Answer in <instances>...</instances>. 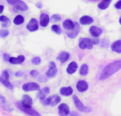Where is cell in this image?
I'll return each mask as SVG.
<instances>
[{
	"label": "cell",
	"mask_w": 121,
	"mask_h": 116,
	"mask_svg": "<svg viewBox=\"0 0 121 116\" xmlns=\"http://www.w3.org/2000/svg\"><path fill=\"white\" fill-rule=\"evenodd\" d=\"M89 73V66L86 64H83L80 68L79 74L82 76H86Z\"/></svg>",
	"instance_id": "obj_27"
},
{
	"label": "cell",
	"mask_w": 121,
	"mask_h": 116,
	"mask_svg": "<svg viewBox=\"0 0 121 116\" xmlns=\"http://www.w3.org/2000/svg\"><path fill=\"white\" fill-rule=\"evenodd\" d=\"M79 31H80L79 25L78 23H75V27L69 32H67V35L70 38H75L78 35Z\"/></svg>",
	"instance_id": "obj_13"
},
{
	"label": "cell",
	"mask_w": 121,
	"mask_h": 116,
	"mask_svg": "<svg viewBox=\"0 0 121 116\" xmlns=\"http://www.w3.org/2000/svg\"><path fill=\"white\" fill-rule=\"evenodd\" d=\"M73 100H74V103L75 106L77 107V108L81 111V112H84V113H89L91 111V108L89 107H86L84 106V104L81 102V101L79 100V99L77 96H73Z\"/></svg>",
	"instance_id": "obj_7"
},
{
	"label": "cell",
	"mask_w": 121,
	"mask_h": 116,
	"mask_svg": "<svg viewBox=\"0 0 121 116\" xmlns=\"http://www.w3.org/2000/svg\"><path fill=\"white\" fill-rule=\"evenodd\" d=\"M94 22L93 18L89 16H83L79 19V23L82 25H89Z\"/></svg>",
	"instance_id": "obj_22"
},
{
	"label": "cell",
	"mask_w": 121,
	"mask_h": 116,
	"mask_svg": "<svg viewBox=\"0 0 121 116\" xmlns=\"http://www.w3.org/2000/svg\"><path fill=\"white\" fill-rule=\"evenodd\" d=\"M35 6H36V7H37V8L40 9V8H42L43 4H42V3H41V2H38V3H36Z\"/></svg>",
	"instance_id": "obj_41"
},
{
	"label": "cell",
	"mask_w": 121,
	"mask_h": 116,
	"mask_svg": "<svg viewBox=\"0 0 121 116\" xmlns=\"http://www.w3.org/2000/svg\"><path fill=\"white\" fill-rule=\"evenodd\" d=\"M101 47L103 48H107L109 47V40L108 39H103L101 41Z\"/></svg>",
	"instance_id": "obj_31"
},
{
	"label": "cell",
	"mask_w": 121,
	"mask_h": 116,
	"mask_svg": "<svg viewBox=\"0 0 121 116\" xmlns=\"http://www.w3.org/2000/svg\"><path fill=\"white\" fill-rule=\"evenodd\" d=\"M10 57H10V55H9V54L5 53V54L3 55V58H4V60L5 62H9Z\"/></svg>",
	"instance_id": "obj_37"
},
{
	"label": "cell",
	"mask_w": 121,
	"mask_h": 116,
	"mask_svg": "<svg viewBox=\"0 0 121 116\" xmlns=\"http://www.w3.org/2000/svg\"><path fill=\"white\" fill-rule=\"evenodd\" d=\"M7 3L11 6H13L14 8L19 11H25L28 9V5L21 0H6Z\"/></svg>",
	"instance_id": "obj_2"
},
{
	"label": "cell",
	"mask_w": 121,
	"mask_h": 116,
	"mask_svg": "<svg viewBox=\"0 0 121 116\" xmlns=\"http://www.w3.org/2000/svg\"><path fill=\"white\" fill-rule=\"evenodd\" d=\"M121 69V60H116L108 64L102 70L99 79L101 81L106 80L111 77L113 74L118 72Z\"/></svg>",
	"instance_id": "obj_1"
},
{
	"label": "cell",
	"mask_w": 121,
	"mask_h": 116,
	"mask_svg": "<svg viewBox=\"0 0 121 116\" xmlns=\"http://www.w3.org/2000/svg\"><path fill=\"white\" fill-rule=\"evenodd\" d=\"M38 81H39L40 82H43V83L47 82H48V78L45 77V76H40V77L38 78Z\"/></svg>",
	"instance_id": "obj_35"
},
{
	"label": "cell",
	"mask_w": 121,
	"mask_h": 116,
	"mask_svg": "<svg viewBox=\"0 0 121 116\" xmlns=\"http://www.w3.org/2000/svg\"><path fill=\"white\" fill-rule=\"evenodd\" d=\"M69 108L66 103H62L58 107V113L60 116H67L69 114Z\"/></svg>",
	"instance_id": "obj_12"
},
{
	"label": "cell",
	"mask_w": 121,
	"mask_h": 116,
	"mask_svg": "<svg viewBox=\"0 0 121 116\" xmlns=\"http://www.w3.org/2000/svg\"><path fill=\"white\" fill-rule=\"evenodd\" d=\"M9 31L7 29H3L0 31V37L1 38H6L9 35Z\"/></svg>",
	"instance_id": "obj_32"
},
{
	"label": "cell",
	"mask_w": 121,
	"mask_h": 116,
	"mask_svg": "<svg viewBox=\"0 0 121 116\" xmlns=\"http://www.w3.org/2000/svg\"><path fill=\"white\" fill-rule=\"evenodd\" d=\"M32 104H33L32 99L28 95H23L21 103H18L17 106L18 108L28 109V108H31Z\"/></svg>",
	"instance_id": "obj_3"
},
{
	"label": "cell",
	"mask_w": 121,
	"mask_h": 116,
	"mask_svg": "<svg viewBox=\"0 0 121 116\" xmlns=\"http://www.w3.org/2000/svg\"><path fill=\"white\" fill-rule=\"evenodd\" d=\"M91 1H94V0H91Z\"/></svg>",
	"instance_id": "obj_45"
},
{
	"label": "cell",
	"mask_w": 121,
	"mask_h": 116,
	"mask_svg": "<svg viewBox=\"0 0 121 116\" xmlns=\"http://www.w3.org/2000/svg\"><path fill=\"white\" fill-rule=\"evenodd\" d=\"M52 20L54 22H57L61 20V16L59 14H54L52 16Z\"/></svg>",
	"instance_id": "obj_33"
},
{
	"label": "cell",
	"mask_w": 121,
	"mask_h": 116,
	"mask_svg": "<svg viewBox=\"0 0 121 116\" xmlns=\"http://www.w3.org/2000/svg\"><path fill=\"white\" fill-rule=\"evenodd\" d=\"M111 3V0H103L99 4L98 7L101 10H104L108 7Z\"/></svg>",
	"instance_id": "obj_26"
},
{
	"label": "cell",
	"mask_w": 121,
	"mask_h": 116,
	"mask_svg": "<svg viewBox=\"0 0 121 116\" xmlns=\"http://www.w3.org/2000/svg\"><path fill=\"white\" fill-rule=\"evenodd\" d=\"M52 30L57 35H60L62 33V29L57 25H52Z\"/></svg>",
	"instance_id": "obj_29"
},
{
	"label": "cell",
	"mask_w": 121,
	"mask_h": 116,
	"mask_svg": "<svg viewBox=\"0 0 121 116\" xmlns=\"http://www.w3.org/2000/svg\"><path fill=\"white\" fill-rule=\"evenodd\" d=\"M23 72H21V71H19V72H16L15 73V76L16 77H22V76H23Z\"/></svg>",
	"instance_id": "obj_38"
},
{
	"label": "cell",
	"mask_w": 121,
	"mask_h": 116,
	"mask_svg": "<svg viewBox=\"0 0 121 116\" xmlns=\"http://www.w3.org/2000/svg\"><path fill=\"white\" fill-rule=\"evenodd\" d=\"M60 101H61V98L58 95H53V96H49L47 99H45L42 103L46 106H55L57 103H59L60 102Z\"/></svg>",
	"instance_id": "obj_6"
},
{
	"label": "cell",
	"mask_w": 121,
	"mask_h": 116,
	"mask_svg": "<svg viewBox=\"0 0 121 116\" xmlns=\"http://www.w3.org/2000/svg\"><path fill=\"white\" fill-rule=\"evenodd\" d=\"M50 93V89L48 87H45L41 90H39V92L38 94V98L43 102L45 99L46 96L49 94Z\"/></svg>",
	"instance_id": "obj_15"
},
{
	"label": "cell",
	"mask_w": 121,
	"mask_h": 116,
	"mask_svg": "<svg viewBox=\"0 0 121 116\" xmlns=\"http://www.w3.org/2000/svg\"><path fill=\"white\" fill-rule=\"evenodd\" d=\"M26 28L30 32L36 31L38 29V22L35 18H31L26 25Z\"/></svg>",
	"instance_id": "obj_11"
},
{
	"label": "cell",
	"mask_w": 121,
	"mask_h": 116,
	"mask_svg": "<svg viewBox=\"0 0 121 116\" xmlns=\"http://www.w3.org/2000/svg\"><path fill=\"white\" fill-rule=\"evenodd\" d=\"M89 32L91 33V35L94 37V38H98L99 36H100L101 35V33H103V30L100 28H98L96 26H91L89 29Z\"/></svg>",
	"instance_id": "obj_18"
},
{
	"label": "cell",
	"mask_w": 121,
	"mask_h": 116,
	"mask_svg": "<svg viewBox=\"0 0 121 116\" xmlns=\"http://www.w3.org/2000/svg\"><path fill=\"white\" fill-rule=\"evenodd\" d=\"M70 116H81L77 112H74V111H72V112H69V114Z\"/></svg>",
	"instance_id": "obj_40"
},
{
	"label": "cell",
	"mask_w": 121,
	"mask_h": 116,
	"mask_svg": "<svg viewBox=\"0 0 121 116\" xmlns=\"http://www.w3.org/2000/svg\"><path fill=\"white\" fill-rule=\"evenodd\" d=\"M30 74L33 78H37L39 76V72L37 70H31L30 72Z\"/></svg>",
	"instance_id": "obj_34"
},
{
	"label": "cell",
	"mask_w": 121,
	"mask_h": 116,
	"mask_svg": "<svg viewBox=\"0 0 121 116\" xmlns=\"http://www.w3.org/2000/svg\"><path fill=\"white\" fill-rule=\"evenodd\" d=\"M115 7L118 9H121V0H119L116 4H115Z\"/></svg>",
	"instance_id": "obj_39"
},
{
	"label": "cell",
	"mask_w": 121,
	"mask_h": 116,
	"mask_svg": "<svg viewBox=\"0 0 121 116\" xmlns=\"http://www.w3.org/2000/svg\"><path fill=\"white\" fill-rule=\"evenodd\" d=\"M10 21V19L8 17H6L5 16H0V21H1V22H6V21Z\"/></svg>",
	"instance_id": "obj_36"
},
{
	"label": "cell",
	"mask_w": 121,
	"mask_h": 116,
	"mask_svg": "<svg viewBox=\"0 0 121 116\" xmlns=\"http://www.w3.org/2000/svg\"><path fill=\"white\" fill-rule=\"evenodd\" d=\"M20 110H21L23 112H24L25 113L29 115L30 116H40V115L35 110L32 109V108H28V109H23V108H19Z\"/></svg>",
	"instance_id": "obj_25"
},
{
	"label": "cell",
	"mask_w": 121,
	"mask_h": 116,
	"mask_svg": "<svg viewBox=\"0 0 121 116\" xmlns=\"http://www.w3.org/2000/svg\"><path fill=\"white\" fill-rule=\"evenodd\" d=\"M77 67H78V65H77V63L75 62H72L67 67V72L69 74H74L77 69Z\"/></svg>",
	"instance_id": "obj_23"
},
{
	"label": "cell",
	"mask_w": 121,
	"mask_h": 116,
	"mask_svg": "<svg viewBox=\"0 0 121 116\" xmlns=\"http://www.w3.org/2000/svg\"><path fill=\"white\" fill-rule=\"evenodd\" d=\"M41 62V59L40 57H34L31 60V63L34 65H38Z\"/></svg>",
	"instance_id": "obj_30"
},
{
	"label": "cell",
	"mask_w": 121,
	"mask_h": 116,
	"mask_svg": "<svg viewBox=\"0 0 121 116\" xmlns=\"http://www.w3.org/2000/svg\"><path fill=\"white\" fill-rule=\"evenodd\" d=\"M62 25L65 29L67 30H72L75 27V23H74L70 19H66L65 21H64L62 23Z\"/></svg>",
	"instance_id": "obj_20"
},
{
	"label": "cell",
	"mask_w": 121,
	"mask_h": 116,
	"mask_svg": "<svg viewBox=\"0 0 121 116\" xmlns=\"http://www.w3.org/2000/svg\"><path fill=\"white\" fill-rule=\"evenodd\" d=\"M69 54L65 51H62L57 57V60H59L61 63L66 62L69 60Z\"/></svg>",
	"instance_id": "obj_19"
},
{
	"label": "cell",
	"mask_w": 121,
	"mask_h": 116,
	"mask_svg": "<svg viewBox=\"0 0 121 116\" xmlns=\"http://www.w3.org/2000/svg\"><path fill=\"white\" fill-rule=\"evenodd\" d=\"M112 51L116 53H121V40H118L113 43L111 46Z\"/></svg>",
	"instance_id": "obj_21"
},
{
	"label": "cell",
	"mask_w": 121,
	"mask_h": 116,
	"mask_svg": "<svg viewBox=\"0 0 121 116\" xmlns=\"http://www.w3.org/2000/svg\"><path fill=\"white\" fill-rule=\"evenodd\" d=\"M79 46L80 49L84 50H91L94 47V43L92 42V40L88 38H83L79 40Z\"/></svg>",
	"instance_id": "obj_4"
},
{
	"label": "cell",
	"mask_w": 121,
	"mask_h": 116,
	"mask_svg": "<svg viewBox=\"0 0 121 116\" xmlns=\"http://www.w3.org/2000/svg\"><path fill=\"white\" fill-rule=\"evenodd\" d=\"M92 42H93V43L95 44V45H97V44L99 43V40H97V39H93V40H92Z\"/></svg>",
	"instance_id": "obj_42"
},
{
	"label": "cell",
	"mask_w": 121,
	"mask_h": 116,
	"mask_svg": "<svg viewBox=\"0 0 121 116\" xmlns=\"http://www.w3.org/2000/svg\"><path fill=\"white\" fill-rule=\"evenodd\" d=\"M25 61V57L23 55H19L17 57H11L9 62L12 64H21Z\"/></svg>",
	"instance_id": "obj_16"
},
{
	"label": "cell",
	"mask_w": 121,
	"mask_h": 116,
	"mask_svg": "<svg viewBox=\"0 0 121 116\" xmlns=\"http://www.w3.org/2000/svg\"><path fill=\"white\" fill-rule=\"evenodd\" d=\"M50 21V17L47 13H43L40 16V24L42 27H46Z\"/></svg>",
	"instance_id": "obj_17"
},
{
	"label": "cell",
	"mask_w": 121,
	"mask_h": 116,
	"mask_svg": "<svg viewBox=\"0 0 121 116\" xmlns=\"http://www.w3.org/2000/svg\"><path fill=\"white\" fill-rule=\"evenodd\" d=\"M119 22H120V23L121 24V17L120 18V19H119Z\"/></svg>",
	"instance_id": "obj_44"
},
{
	"label": "cell",
	"mask_w": 121,
	"mask_h": 116,
	"mask_svg": "<svg viewBox=\"0 0 121 116\" xmlns=\"http://www.w3.org/2000/svg\"><path fill=\"white\" fill-rule=\"evenodd\" d=\"M24 22V17L21 15L16 16L13 19V23L15 25H21Z\"/></svg>",
	"instance_id": "obj_28"
},
{
	"label": "cell",
	"mask_w": 121,
	"mask_h": 116,
	"mask_svg": "<svg viewBox=\"0 0 121 116\" xmlns=\"http://www.w3.org/2000/svg\"><path fill=\"white\" fill-rule=\"evenodd\" d=\"M4 6L3 5H0V14L3 12V11H4Z\"/></svg>",
	"instance_id": "obj_43"
},
{
	"label": "cell",
	"mask_w": 121,
	"mask_h": 116,
	"mask_svg": "<svg viewBox=\"0 0 121 116\" xmlns=\"http://www.w3.org/2000/svg\"><path fill=\"white\" fill-rule=\"evenodd\" d=\"M60 94L62 95V96H69L70 95L72 94L73 93V89L72 87L70 86H67V87H62L60 91Z\"/></svg>",
	"instance_id": "obj_24"
},
{
	"label": "cell",
	"mask_w": 121,
	"mask_h": 116,
	"mask_svg": "<svg viewBox=\"0 0 121 116\" xmlns=\"http://www.w3.org/2000/svg\"><path fill=\"white\" fill-rule=\"evenodd\" d=\"M57 69L56 64L54 62H50L48 66V70L46 72L45 74L48 78H53L57 75Z\"/></svg>",
	"instance_id": "obj_8"
},
{
	"label": "cell",
	"mask_w": 121,
	"mask_h": 116,
	"mask_svg": "<svg viewBox=\"0 0 121 116\" xmlns=\"http://www.w3.org/2000/svg\"><path fill=\"white\" fill-rule=\"evenodd\" d=\"M23 90L25 91H39L40 86L35 82H30L23 85Z\"/></svg>",
	"instance_id": "obj_9"
},
{
	"label": "cell",
	"mask_w": 121,
	"mask_h": 116,
	"mask_svg": "<svg viewBox=\"0 0 121 116\" xmlns=\"http://www.w3.org/2000/svg\"><path fill=\"white\" fill-rule=\"evenodd\" d=\"M9 74L8 72V71L5 70L2 72L1 77H0V82L1 83L5 86L6 88H8L10 90H13V85L10 83L9 82Z\"/></svg>",
	"instance_id": "obj_5"
},
{
	"label": "cell",
	"mask_w": 121,
	"mask_h": 116,
	"mask_svg": "<svg viewBox=\"0 0 121 116\" xmlns=\"http://www.w3.org/2000/svg\"><path fill=\"white\" fill-rule=\"evenodd\" d=\"M89 88L87 82L84 80H80L77 84V89L79 92H84Z\"/></svg>",
	"instance_id": "obj_14"
},
{
	"label": "cell",
	"mask_w": 121,
	"mask_h": 116,
	"mask_svg": "<svg viewBox=\"0 0 121 116\" xmlns=\"http://www.w3.org/2000/svg\"><path fill=\"white\" fill-rule=\"evenodd\" d=\"M0 105L2 109L7 112H11L13 111V107L8 103L6 99L1 95H0Z\"/></svg>",
	"instance_id": "obj_10"
}]
</instances>
